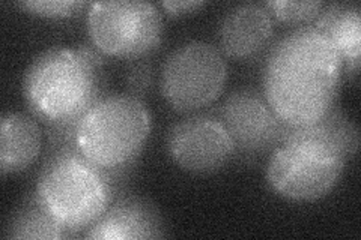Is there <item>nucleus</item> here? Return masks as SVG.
Masks as SVG:
<instances>
[{
	"instance_id": "1",
	"label": "nucleus",
	"mask_w": 361,
	"mask_h": 240,
	"mask_svg": "<svg viewBox=\"0 0 361 240\" xmlns=\"http://www.w3.org/2000/svg\"><path fill=\"white\" fill-rule=\"evenodd\" d=\"M345 63L324 32L302 26L265 56L262 94L289 128L309 127L337 108Z\"/></svg>"
},
{
	"instance_id": "2",
	"label": "nucleus",
	"mask_w": 361,
	"mask_h": 240,
	"mask_svg": "<svg viewBox=\"0 0 361 240\" xmlns=\"http://www.w3.org/2000/svg\"><path fill=\"white\" fill-rule=\"evenodd\" d=\"M104 57L94 45L51 47L32 61L23 95L32 114L49 128L50 146L74 143L75 125L106 95Z\"/></svg>"
},
{
	"instance_id": "3",
	"label": "nucleus",
	"mask_w": 361,
	"mask_h": 240,
	"mask_svg": "<svg viewBox=\"0 0 361 240\" xmlns=\"http://www.w3.org/2000/svg\"><path fill=\"white\" fill-rule=\"evenodd\" d=\"M358 146L357 125L337 107L319 122L288 132L271 152L267 180L288 200H318L336 187Z\"/></svg>"
},
{
	"instance_id": "4",
	"label": "nucleus",
	"mask_w": 361,
	"mask_h": 240,
	"mask_svg": "<svg viewBox=\"0 0 361 240\" xmlns=\"http://www.w3.org/2000/svg\"><path fill=\"white\" fill-rule=\"evenodd\" d=\"M119 187L77 151L75 143L49 146L35 197L42 208L75 237L87 232L110 204Z\"/></svg>"
},
{
	"instance_id": "5",
	"label": "nucleus",
	"mask_w": 361,
	"mask_h": 240,
	"mask_svg": "<svg viewBox=\"0 0 361 240\" xmlns=\"http://www.w3.org/2000/svg\"><path fill=\"white\" fill-rule=\"evenodd\" d=\"M151 134V114L130 94H106L78 120L77 151L118 187L130 175Z\"/></svg>"
},
{
	"instance_id": "6",
	"label": "nucleus",
	"mask_w": 361,
	"mask_h": 240,
	"mask_svg": "<svg viewBox=\"0 0 361 240\" xmlns=\"http://www.w3.org/2000/svg\"><path fill=\"white\" fill-rule=\"evenodd\" d=\"M87 33L94 47L121 59H142L163 38L160 9L143 0H104L90 4Z\"/></svg>"
},
{
	"instance_id": "7",
	"label": "nucleus",
	"mask_w": 361,
	"mask_h": 240,
	"mask_svg": "<svg viewBox=\"0 0 361 240\" xmlns=\"http://www.w3.org/2000/svg\"><path fill=\"white\" fill-rule=\"evenodd\" d=\"M226 80L228 65L216 45L191 41L166 57L160 89L169 106L190 113L211 106L221 95Z\"/></svg>"
},
{
	"instance_id": "8",
	"label": "nucleus",
	"mask_w": 361,
	"mask_h": 240,
	"mask_svg": "<svg viewBox=\"0 0 361 240\" xmlns=\"http://www.w3.org/2000/svg\"><path fill=\"white\" fill-rule=\"evenodd\" d=\"M216 116L231 137L235 156L250 161L273 152L292 130L255 89H238L226 96Z\"/></svg>"
},
{
	"instance_id": "9",
	"label": "nucleus",
	"mask_w": 361,
	"mask_h": 240,
	"mask_svg": "<svg viewBox=\"0 0 361 240\" xmlns=\"http://www.w3.org/2000/svg\"><path fill=\"white\" fill-rule=\"evenodd\" d=\"M167 152L184 171L211 175L235 156V147L223 123L214 114H197L176 122L166 137Z\"/></svg>"
},
{
	"instance_id": "10",
	"label": "nucleus",
	"mask_w": 361,
	"mask_h": 240,
	"mask_svg": "<svg viewBox=\"0 0 361 240\" xmlns=\"http://www.w3.org/2000/svg\"><path fill=\"white\" fill-rule=\"evenodd\" d=\"M273 32V17L265 5H238L232 8L220 23L219 50L229 59H253L267 49Z\"/></svg>"
},
{
	"instance_id": "11",
	"label": "nucleus",
	"mask_w": 361,
	"mask_h": 240,
	"mask_svg": "<svg viewBox=\"0 0 361 240\" xmlns=\"http://www.w3.org/2000/svg\"><path fill=\"white\" fill-rule=\"evenodd\" d=\"M166 236V227L157 208L140 197H119L85 233L97 240H145Z\"/></svg>"
},
{
	"instance_id": "12",
	"label": "nucleus",
	"mask_w": 361,
	"mask_h": 240,
	"mask_svg": "<svg viewBox=\"0 0 361 240\" xmlns=\"http://www.w3.org/2000/svg\"><path fill=\"white\" fill-rule=\"evenodd\" d=\"M42 135L37 120L23 113H4L0 120V170L20 173L39 156Z\"/></svg>"
},
{
	"instance_id": "13",
	"label": "nucleus",
	"mask_w": 361,
	"mask_h": 240,
	"mask_svg": "<svg viewBox=\"0 0 361 240\" xmlns=\"http://www.w3.org/2000/svg\"><path fill=\"white\" fill-rule=\"evenodd\" d=\"M360 6L353 2H337L322 8L314 18L316 29L324 32L341 53L348 75H357L361 54Z\"/></svg>"
},
{
	"instance_id": "14",
	"label": "nucleus",
	"mask_w": 361,
	"mask_h": 240,
	"mask_svg": "<svg viewBox=\"0 0 361 240\" xmlns=\"http://www.w3.org/2000/svg\"><path fill=\"white\" fill-rule=\"evenodd\" d=\"M6 239H66L71 237L65 228L45 210L35 194L11 216L5 227Z\"/></svg>"
},
{
	"instance_id": "15",
	"label": "nucleus",
	"mask_w": 361,
	"mask_h": 240,
	"mask_svg": "<svg viewBox=\"0 0 361 240\" xmlns=\"http://www.w3.org/2000/svg\"><path fill=\"white\" fill-rule=\"evenodd\" d=\"M271 15L279 21L288 25H302V23H313L319 15L322 2H292V0H271L265 4Z\"/></svg>"
},
{
	"instance_id": "16",
	"label": "nucleus",
	"mask_w": 361,
	"mask_h": 240,
	"mask_svg": "<svg viewBox=\"0 0 361 240\" xmlns=\"http://www.w3.org/2000/svg\"><path fill=\"white\" fill-rule=\"evenodd\" d=\"M18 6L35 15L65 18L80 14L87 4L82 0H30V2H20Z\"/></svg>"
},
{
	"instance_id": "17",
	"label": "nucleus",
	"mask_w": 361,
	"mask_h": 240,
	"mask_svg": "<svg viewBox=\"0 0 361 240\" xmlns=\"http://www.w3.org/2000/svg\"><path fill=\"white\" fill-rule=\"evenodd\" d=\"M152 83V66L146 59H139V62H134L127 74V84H128V94L142 99L151 87Z\"/></svg>"
},
{
	"instance_id": "18",
	"label": "nucleus",
	"mask_w": 361,
	"mask_h": 240,
	"mask_svg": "<svg viewBox=\"0 0 361 240\" xmlns=\"http://www.w3.org/2000/svg\"><path fill=\"white\" fill-rule=\"evenodd\" d=\"M161 6L171 15H184L205 6V2H202V0H180V2L179 0H163Z\"/></svg>"
}]
</instances>
